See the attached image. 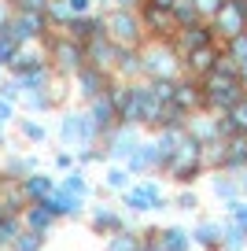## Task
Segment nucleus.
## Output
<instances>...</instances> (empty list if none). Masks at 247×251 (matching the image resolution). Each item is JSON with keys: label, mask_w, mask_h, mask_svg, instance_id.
I'll list each match as a JSON object with an SVG mask.
<instances>
[{"label": "nucleus", "mask_w": 247, "mask_h": 251, "mask_svg": "<svg viewBox=\"0 0 247 251\" xmlns=\"http://www.w3.org/2000/svg\"><path fill=\"white\" fill-rule=\"evenodd\" d=\"M140 67H144V81H181L185 78V55L173 41L148 37L140 48Z\"/></svg>", "instance_id": "f257e3e1"}, {"label": "nucleus", "mask_w": 247, "mask_h": 251, "mask_svg": "<svg viewBox=\"0 0 247 251\" xmlns=\"http://www.w3.org/2000/svg\"><path fill=\"white\" fill-rule=\"evenodd\" d=\"M41 45L48 48L52 71H55V74H63V78H77V74L89 67V59H85V45H81V41H74L70 33H55V30H48V37L41 41Z\"/></svg>", "instance_id": "f03ea898"}, {"label": "nucleus", "mask_w": 247, "mask_h": 251, "mask_svg": "<svg viewBox=\"0 0 247 251\" xmlns=\"http://www.w3.org/2000/svg\"><path fill=\"white\" fill-rule=\"evenodd\" d=\"M103 141V129L96 126V118L89 115V107H74L59 118V144L70 151H81L89 144H100Z\"/></svg>", "instance_id": "7ed1b4c3"}, {"label": "nucleus", "mask_w": 247, "mask_h": 251, "mask_svg": "<svg viewBox=\"0 0 247 251\" xmlns=\"http://www.w3.org/2000/svg\"><path fill=\"white\" fill-rule=\"evenodd\" d=\"M162 174H166L173 185L192 188L196 181L207 174V166H203V144L196 141V137H188V133H185V141H181V148H177V155H173V163L166 166Z\"/></svg>", "instance_id": "20e7f679"}, {"label": "nucleus", "mask_w": 247, "mask_h": 251, "mask_svg": "<svg viewBox=\"0 0 247 251\" xmlns=\"http://www.w3.org/2000/svg\"><path fill=\"white\" fill-rule=\"evenodd\" d=\"M122 207L133 214H151V211H166V207H173V200L162 192V185L155 177H137L133 181L129 192H122Z\"/></svg>", "instance_id": "39448f33"}, {"label": "nucleus", "mask_w": 247, "mask_h": 251, "mask_svg": "<svg viewBox=\"0 0 247 251\" xmlns=\"http://www.w3.org/2000/svg\"><path fill=\"white\" fill-rule=\"evenodd\" d=\"M203 96H207V111L210 115H229L240 100L247 96L240 78H225V74H210L203 81Z\"/></svg>", "instance_id": "423d86ee"}, {"label": "nucleus", "mask_w": 247, "mask_h": 251, "mask_svg": "<svg viewBox=\"0 0 247 251\" xmlns=\"http://www.w3.org/2000/svg\"><path fill=\"white\" fill-rule=\"evenodd\" d=\"M103 19H107V37L118 48H144L148 30L140 11H103Z\"/></svg>", "instance_id": "0eeeda50"}, {"label": "nucleus", "mask_w": 247, "mask_h": 251, "mask_svg": "<svg viewBox=\"0 0 247 251\" xmlns=\"http://www.w3.org/2000/svg\"><path fill=\"white\" fill-rule=\"evenodd\" d=\"M148 137V129H140V126H115L111 133H103V151H107V163H122L137 151V144Z\"/></svg>", "instance_id": "6e6552de"}, {"label": "nucleus", "mask_w": 247, "mask_h": 251, "mask_svg": "<svg viewBox=\"0 0 247 251\" xmlns=\"http://www.w3.org/2000/svg\"><path fill=\"white\" fill-rule=\"evenodd\" d=\"M210 30H214V37L222 45L240 37V33H247V0H225L222 11L210 19Z\"/></svg>", "instance_id": "1a4fd4ad"}, {"label": "nucleus", "mask_w": 247, "mask_h": 251, "mask_svg": "<svg viewBox=\"0 0 247 251\" xmlns=\"http://www.w3.org/2000/svg\"><path fill=\"white\" fill-rule=\"evenodd\" d=\"M125 170H129L133 177H155V174L162 170V155H159V144H155V133L137 144V151L125 159Z\"/></svg>", "instance_id": "9d476101"}, {"label": "nucleus", "mask_w": 247, "mask_h": 251, "mask_svg": "<svg viewBox=\"0 0 247 251\" xmlns=\"http://www.w3.org/2000/svg\"><path fill=\"white\" fill-rule=\"evenodd\" d=\"M11 33H15L23 45H41L48 37V19L45 15H30V11H11L8 19Z\"/></svg>", "instance_id": "9b49d317"}, {"label": "nucleus", "mask_w": 247, "mask_h": 251, "mask_svg": "<svg viewBox=\"0 0 247 251\" xmlns=\"http://www.w3.org/2000/svg\"><path fill=\"white\" fill-rule=\"evenodd\" d=\"M218 63H222V45H207V48H196V52L185 55V74L196 81H207L210 74L218 71Z\"/></svg>", "instance_id": "f8f14e48"}, {"label": "nucleus", "mask_w": 247, "mask_h": 251, "mask_svg": "<svg viewBox=\"0 0 247 251\" xmlns=\"http://www.w3.org/2000/svg\"><path fill=\"white\" fill-rule=\"evenodd\" d=\"M173 107L177 111H185V115H196V111H207V96H203V81H196V78H181L177 85H173Z\"/></svg>", "instance_id": "ddd939ff"}, {"label": "nucleus", "mask_w": 247, "mask_h": 251, "mask_svg": "<svg viewBox=\"0 0 247 251\" xmlns=\"http://www.w3.org/2000/svg\"><path fill=\"white\" fill-rule=\"evenodd\" d=\"M122 52H125V48H118L111 37H100V41H93V45H85L89 67H96V71H103V74H115V71H118Z\"/></svg>", "instance_id": "4468645a"}, {"label": "nucleus", "mask_w": 247, "mask_h": 251, "mask_svg": "<svg viewBox=\"0 0 247 251\" xmlns=\"http://www.w3.org/2000/svg\"><path fill=\"white\" fill-rule=\"evenodd\" d=\"M111 85H115V74H103V71H96V67H85V71L74 78V89L81 93L85 103H93L96 96L111 93Z\"/></svg>", "instance_id": "2eb2a0df"}, {"label": "nucleus", "mask_w": 247, "mask_h": 251, "mask_svg": "<svg viewBox=\"0 0 247 251\" xmlns=\"http://www.w3.org/2000/svg\"><path fill=\"white\" fill-rule=\"evenodd\" d=\"M173 45L181 48V55L196 52V48H207V45H222V41L214 37V30H210V23H196V26H185V30L173 33Z\"/></svg>", "instance_id": "dca6fc26"}, {"label": "nucleus", "mask_w": 247, "mask_h": 251, "mask_svg": "<svg viewBox=\"0 0 247 251\" xmlns=\"http://www.w3.org/2000/svg\"><path fill=\"white\" fill-rule=\"evenodd\" d=\"M45 207L55 214V218H81V214H85V200L74 196V192L63 188V185H55V192L45 200Z\"/></svg>", "instance_id": "f3484780"}, {"label": "nucleus", "mask_w": 247, "mask_h": 251, "mask_svg": "<svg viewBox=\"0 0 247 251\" xmlns=\"http://www.w3.org/2000/svg\"><path fill=\"white\" fill-rule=\"evenodd\" d=\"M207 181H210V192H214V200H218L222 207L236 203V200L244 196V188H240V177H236V174H229V170H210V174H207Z\"/></svg>", "instance_id": "a211bd4d"}, {"label": "nucleus", "mask_w": 247, "mask_h": 251, "mask_svg": "<svg viewBox=\"0 0 247 251\" xmlns=\"http://www.w3.org/2000/svg\"><path fill=\"white\" fill-rule=\"evenodd\" d=\"M222 240H225V222L218 218H199L192 226V244L199 251H222Z\"/></svg>", "instance_id": "6ab92c4d"}, {"label": "nucleus", "mask_w": 247, "mask_h": 251, "mask_svg": "<svg viewBox=\"0 0 247 251\" xmlns=\"http://www.w3.org/2000/svg\"><path fill=\"white\" fill-rule=\"evenodd\" d=\"M89 218H93V222H89V226H93V233H100L103 240H107V236H115V233H122V229H129V226H125V218L115 211V207H107V203H96Z\"/></svg>", "instance_id": "aec40b11"}, {"label": "nucleus", "mask_w": 247, "mask_h": 251, "mask_svg": "<svg viewBox=\"0 0 247 251\" xmlns=\"http://www.w3.org/2000/svg\"><path fill=\"white\" fill-rule=\"evenodd\" d=\"M188 137H196L199 144H214L222 141L218 137V115H210V111H196V115H188Z\"/></svg>", "instance_id": "412c9836"}, {"label": "nucleus", "mask_w": 247, "mask_h": 251, "mask_svg": "<svg viewBox=\"0 0 247 251\" xmlns=\"http://www.w3.org/2000/svg\"><path fill=\"white\" fill-rule=\"evenodd\" d=\"M89 107V115L96 118V126H100L103 133H111L115 126H122L118 122V111H115V100H111V93H103V96H96L93 103H85Z\"/></svg>", "instance_id": "4be33fe9"}, {"label": "nucleus", "mask_w": 247, "mask_h": 251, "mask_svg": "<svg viewBox=\"0 0 247 251\" xmlns=\"http://www.w3.org/2000/svg\"><path fill=\"white\" fill-rule=\"evenodd\" d=\"M37 155H8L4 166H0V177L4 181H26L30 174H37Z\"/></svg>", "instance_id": "5701e85b"}, {"label": "nucleus", "mask_w": 247, "mask_h": 251, "mask_svg": "<svg viewBox=\"0 0 247 251\" xmlns=\"http://www.w3.org/2000/svg\"><path fill=\"white\" fill-rule=\"evenodd\" d=\"M55 222H59V218H55V214L48 211L45 203H30V207L23 211V226L30 229V233H41V236H48V233H52V226H55Z\"/></svg>", "instance_id": "b1692460"}, {"label": "nucleus", "mask_w": 247, "mask_h": 251, "mask_svg": "<svg viewBox=\"0 0 247 251\" xmlns=\"http://www.w3.org/2000/svg\"><path fill=\"white\" fill-rule=\"evenodd\" d=\"M55 185H59V181L55 177H48V174H30V177L23 181V192H26V203H45L48 196H52L55 192Z\"/></svg>", "instance_id": "393cba45"}, {"label": "nucleus", "mask_w": 247, "mask_h": 251, "mask_svg": "<svg viewBox=\"0 0 247 251\" xmlns=\"http://www.w3.org/2000/svg\"><path fill=\"white\" fill-rule=\"evenodd\" d=\"M222 170L229 174H244L247 170V133H236L232 141H225V163Z\"/></svg>", "instance_id": "a878e982"}, {"label": "nucleus", "mask_w": 247, "mask_h": 251, "mask_svg": "<svg viewBox=\"0 0 247 251\" xmlns=\"http://www.w3.org/2000/svg\"><path fill=\"white\" fill-rule=\"evenodd\" d=\"M133 181L137 177H133L122 163H107V170H103V188H107V192H118V196H122V192L133 188Z\"/></svg>", "instance_id": "bb28decb"}, {"label": "nucleus", "mask_w": 247, "mask_h": 251, "mask_svg": "<svg viewBox=\"0 0 247 251\" xmlns=\"http://www.w3.org/2000/svg\"><path fill=\"white\" fill-rule=\"evenodd\" d=\"M103 251H144V233H137V229H122V233L107 236Z\"/></svg>", "instance_id": "cd10ccee"}, {"label": "nucleus", "mask_w": 247, "mask_h": 251, "mask_svg": "<svg viewBox=\"0 0 247 251\" xmlns=\"http://www.w3.org/2000/svg\"><path fill=\"white\" fill-rule=\"evenodd\" d=\"M23 214H0V251L11 248V244L19 240V233H23Z\"/></svg>", "instance_id": "c85d7f7f"}, {"label": "nucleus", "mask_w": 247, "mask_h": 251, "mask_svg": "<svg viewBox=\"0 0 247 251\" xmlns=\"http://www.w3.org/2000/svg\"><path fill=\"white\" fill-rule=\"evenodd\" d=\"M222 251H247V226H240V222H229V218H225V240H222Z\"/></svg>", "instance_id": "c756f323"}, {"label": "nucleus", "mask_w": 247, "mask_h": 251, "mask_svg": "<svg viewBox=\"0 0 247 251\" xmlns=\"http://www.w3.org/2000/svg\"><path fill=\"white\" fill-rule=\"evenodd\" d=\"M170 19H173V26H177V30L203 23V15L196 11V4H192V0H177V4H173V11H170Z\"/></svg>", "instance_id": "7c9ffc66"}, {"label": "nucleus", "mask_w": 247, "mask_h": 251, "mask_svg": "<svg viewBox=\"0 0 247 251\" xmlns=\"http://www.w3.org/2000/svg\"><path fill=\"white\" fill-rule=\"evenodd\" d=\"M19 48H23V41L11 33V26H4V30H0V67H4V71L11 67V59L19 55Z\"/></svg>", "instance_id": "2f4dec72"}, {"label": "nucleus", "mask_w": 247, "mask_h": 251, "mask_svg": "<svg viewBox=\"0 0 247 251\" xmlns=\"http://www.w3.org/2000/svg\"><path fill=\"white\" fill-rule=\"evenodd\" d=\"M59 185H63V188H70V192H74V196H81V200H89V196L96 192V188L85 181V170H70V174H63Z\"/></svg>", "instance_id": "473e14b6"}, {"label": "nucleus", "mask_w": 247, "mask_h": 251, "mask_svg": "<svg viewBox=\"0 0 247 251\" xmlns=\"http://www.w3.org/2000/svg\"><path fill=\"white\" fill-rule=\"evenodd\" d=\"M19 133H23V141H30V144H45V141H48V129H45L33 115H23V118H19Z\"/></svg>", "instance_id": "72a5a7b5"}, {"label": "nucleus", "mask_w": 247, "mask_h": 251, "mask_svg": "<svg viewBox=\"0 0 247 251\" xmlns=\"http://www.w3.org/2000/svg\"><path fill=\"white\" fill-rule=\"evenodd\" d=\"M23 107H26V115H45V111L55 107V100L48 96V89H41V93H23Z\"/></svg>", "instance_id": "f704fd0d"}, {"label": "nucleus", "mask_w": 247, "mask_h": 251, "mask_svg": "<svg viewBox=\"0 0 247 251\" xmlns=\"http://www.w3.org/2000/svg\"><path fill=\"white\" fill-rule=\"evenodd\" d=\"M45 240H48V236H41V233H30V229H23V233H19V240L11 244V251H45Z\"/></svg>", "instance_id": "c9c22d12"}, {"label": "nucleus", "mask_w": 247, "mask_h": 251, "mask_svg": "<svg viewBox=\"0 0 247 251\" xmlns=\"http://www.w3.org/2000/svg\"><path fill=\"white\" fill-rule=\"evenodd\" d=\"M93 163H107V151H103V144H89V148L77 151V170H85V166Z\"/></svg>", "instance_id": "e433bc0d"}, {"label": "nucleus", "mask_w": 247, "mask_h": 251, "mask_svg": "<svg viewBox=\"0 0 247 251\" xmlns=\"http://www.w3.org/2000/svg\"><path fill=\"white\" fill-rule=\"evenodd\" d=\"M225 55H229L232 63H240V67H244L247 63V33H240V37H232V41H225Z\"/></svg>", "instance_id": "4c0bfd02"}, {"label": "nucleus", "mask_w": 247, "mask_h": 251, "mask_svg": "<svg viewBox=\"0 0 247 251\" xmlns=\"http://www.w3.org/2000/svg\"><path fill=\"white\" fill-rule=\"evenodd\" d=\"M173 211H199V192H192V188L173 192Z\"/></svg>", "instance_id": "58836bf2"}, {"label": "nucleus", "mask_w": 247, "mask_h": 251, "mask_svg": "<svg viewBox=\"0 0 247 251\" xmlns=\"http://www.w3.org/2000/svg\"><path fill=\"white\" fill-rule=\"evenodd\" d=\"M144 0H100V11H140Z\"/></svg>", "instance_id": "ea45409f"}, {"label": "nucleus", "mask_w": 247, "mask_h": 251, "mask_svg": "<svg viewBox=\"0 0 247 251\" xmlns=\"http://www.w3.org/2000/svg\"><path fill=\"white\" fill-rule=\"evenodd\" d=\"M0 96L11 103H23V85H19V78H4L0 81Z\"/></svg>", "instance_id": "a19ab883"}, {"label": "nucleus", "mask_w": 247, "mask_h": 251, "mask_svg": "<svg viewBox=\"0 0 247 251\" xmlns=\"http://www.w3.org/2000/svg\"><path fill=\"white\" fill-rule=\"evenodd\" d=\"M55 170H59V174H70V170H77V151H70V148L55 151Z\"/></svg>", "instance_id": "79ce46f5"}, {"label": "nucleus", "mask_w": 247, "mask_h": 251, "mask_svg": "<svg viewBox=\"0 0 247 251\" xmlns=\"http://www.w3.org/2000/svg\"><path fill=\"white\" fill-rule=\"evenodd\" d=\"M225 218H229V222H240V226H247V196H240L236 203L225 207Z\"/></svg>", "instance_id": "37998d69"}, {"label": "nucleus", "mask_w": 247, "mask_h": 251, "mask_svg": "<svg viewBox=\"0 0 247 251\" xmlns=\"http://www.w3.org/2000/svg\"><path fill=\"white\" fill-rule=\"evenodd\" d=\"M192 4H196V11L203 15V23H210V19H214L218 11H222V4H225V0H192Z\"/></svg>", "instance_id": "c03bdc74"}, {"label": "nucleus", "mask_w": 247, "mask_h": 251, "mask_svg": "<svg viewBox=\"0 0 247 251\" xmlns=\"http://www.w3.org/2000/svg\"><path fill=\"white\" fill-rule=\"evenodd\" d=\"M229 118L236 122V129H240V133H247V96H244V100H240L236 107L229 111Z\"/></svg>", "instance_id": "a18cd8bd"}, {"label": "nucleus", "mask_w": 247, "mask_h": 251, "mask_svg": "<svg viewBox=\"0 0 247 251\" xmlns=\"http://www.w3.org/2000/svg\"><path fill=\"white\" fill-rule=\"evenodd\" d=\"M67 4H70V11H74V19L96 15V0H67Z\"/></svg>", "instance_id": "49530a36"}, {"label": "nucleus", "mask_w": 247, "mask_h": 251, "mask_svg": "<svg viewBox=\"0 0 247 251\" xmlns=\"http://www.w3.org/2000/svg\"><path fill=\"white\" fill-rule=\"evenodd\" d=\"M8 122H15V103L0 96V126H8Z\"/></svg>", "instance_id": "de8ad7c7"}, {"label": "nucleus", "mask_w": 247, "mask_h": 251, "mask_svg": "<svg viewBox=\"0 0 247 251\" xmlns=\"http://www.w3.org/2000/svg\"><path fill=\"white\" fill-rule=\"evenodd\" d=\"M11 11H15V8H8V4H4V0H0V30H4V26H8Z\"/></svg>", "instance_id": "09e8293b"}, {"label": "nucleus", "mask_w": 247, "mask_h": 251, "mask_svg": "<svg viewBox=\"0 0 247 251\" xmlns=\"http://www.w3.org/2000/svg\"><path fill=\"white\" fill-rule=\"evenodd\" d=\"M236 177H240V188H244V196H247V170H244V174H236Z\"/></svg>", "instance_id": "8fccbe9b"}, {"label": "nucleus", "mask_w": 247, "mask_h": 251, "mask_svg": "<svg viewBox=\"0 0 247 251\" xmlns=\"http://www.w3.org/2000/svg\"><path fill=\"white\" fill-rule=\"evenodd\" d=\"M240 81H244V89H247V63L240 67Z\"/></svg>", "instance_id": "3c124183"}, {"label": "nucleus", "mask_w": 247, "mask_h": 251, "mask_svg": "<svg viewBox=\"0 0 247 251\" xmlns=\"http://www.w3.org/2000/svg\"><path fill=\"white\" fill-rule=\"evenodd\" d=\"M0 148H8V133H4V126H0Z\"/></svg>", "instance_id": "603ef678"}, {"label": "nucleus", "mask_w": 247, "mask_h": 251, "mask_svg": "<svg viewBox=\"0 0 247 251\" xmlns=\"http://www.w3.org/2000/svg\"><path fill=\"white\" fill-rule=\"evenodd\" d=\"M0 81H4V67H0Z\"/></svg>", "instance_id": "864d4df0"}]
</instances>
